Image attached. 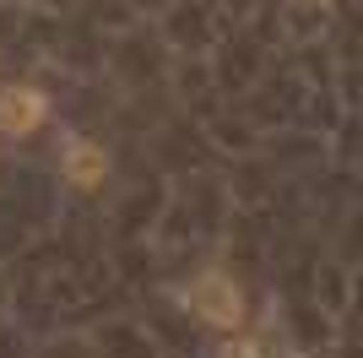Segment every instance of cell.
Instances as JSON below:
<instances>
[{
  "instance_id": "cell-2",
  "label": "cell",
  "mask_w": 363,
  "mask_h": 358,
  "mask_svg": "<svg viewBox=\"0 0 363 358\" xmlns=\"http://www.w3.org/2000/svg\"><path fill=\"white\" fill-rule=\"evenodd\" d=\"M38 119H44V92H33V87H0V131L28 136Z\"/></svg>"
},
{
  "instance_id": "cell-1",
  "label": "cell",
  "mask_w": 363,
  "mask_h": 358,
  "mask_svg": "<svg viewBox=\"0 0 363 358\" xmlns=\"http://www.w3.org/2000/svg\"><path fill=\"white\" fill-rule=\"evenodd\" d=\"M190 310L206 315L212 326H239V293H233V283H223V277H201L196 293H190Z\"/></svg>"
},
{
  "instance_id": "cell-3",
  "label": "cell",
  "mask_w": 363,
  "mask_h": 358,
  "mask_svg": "<svg viewBox=\"0 0 363 358\" xmlns=\"http://www.w3.org/2000/svg\"><path fill=\"white\" fill-rule=\"evenodd\" d=\"M65 168H71L76 185H98V179H104V152L87 147V141H76V147H71V163H65Z\"/></svg>"
}]
</instances>
